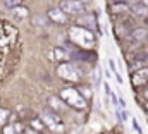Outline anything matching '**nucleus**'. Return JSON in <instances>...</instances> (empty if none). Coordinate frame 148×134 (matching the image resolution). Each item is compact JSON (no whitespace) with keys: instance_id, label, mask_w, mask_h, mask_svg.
Listing matches in <instances>:
<instances>
[{"instance_id":"24","label":"nucleus","mask_w":148,"mask_h":134,"mask_svg":"<svg viewBox=\"0 0 148 134\" xmlns=\"http://www.w3.org/2000/svg\"><path fill=\"white\" fill-rule=\"evenodd\" d=\"M138 3H141V5H145V7H147V9H148V0H140Z\"/></svg>"},{"instance_id":"17","label":"nucleus","mask_w":148,"mask_h":134,"mask_svg":"<svg viewBox=\"0 0 148 134\" xmlns=\"http://www.w3.org/2000/svg\"><path fill=\"white\" fill-rule=\"evenodd\" d=\"M31 126H33V129H35V133H41V131H43V129H45V126H43V124H41V120H40V119H33V120H31Z\"/></svg>"},{"instance_id":"10","label":"nucleus","mask_w":148,"mask_h":134,"mask_svg":"<svg viewBox=\"0 0 148 134\" xmlns=\"http://www.w3.org/2000/svg\"><path fill=\"white\" fill-rule=\"evenodd\" d=\"M48 57L50 60H60V62H66L71 59V52L66 50V46H55L53 50L48 52Z\"/></svg>"},{"instance_id":"9","label":"nucleus","mask_w":148,"mask_h":134,"mask_svg":"<svg viewBox=\"0 0 148 134\" xmlns=\"http://www.w3.org/2000/svg\"><path fill=\"white\" fill-rule=\"evenodd\" d=\"M47 103H48V110H52L53 113H66L69 110V107L60 100L59 96H50L47 100Z\"/></svg>"},{"instance_id":"20","label":"nucleus","mask_w":148,"mask_h":134,"mask_svg":"<svg viewBox=\"0 0 148 134\" xmlns=\"http://www.w3.org/2000/svg\"><path fill=\"white\" fill-rule=\"evenodd\" d=\"M133 127H134V131H136L138 134H143V131H141V127H140V124H138L136 119H133Z\"/></svg>"},{"instance_id":"6","label":"nucleus","mask_w":148,"mask_h":134,"mask_svg":"<svg viewBox=\"0 0 148 134\" xmlns=\"http://www.w3.org/2000/svg\"><path fill=\"white\" fill-rule=\"evenodd\" d=\"M147 36H148V28H134V29H131L129 33H127V41L131 43V45H143L145 43V40H147Z\"/></svg>"},{"instance_id":"8","label":"nucleus","mask_w":148,"mask_h":134,"mask_svg":"<svg viewBox=\"0 0 148 134\" xmlns=\"http://www.w3.org/2000/svg\"><path fill=\"white\" fill-rule=\"evenodd\" d=\"M47 19L52 21V23H55V24H66V23L69 21V17H67L59 7H52V9H48V12H47Z\"/></svg>"},{"instance_id":"19","label":"nucleus","mask_w":148,"mask_h":134,"mask_svg":"<svg viewBox=\"0 0 148 134\" xmlns=\"http://www.w3.org/2000/svg\"><path fill=\"white\" fill-rule=\"evenodd\" d=\"M12 12H14L16 16H17V14H21V16H28V9H24V7H21V9L16 7V9H12Z\"/></svg>"},{"instance_id":"3","label":"nucleus","mask_w":148,"mask_h":134,"mask_svg":"<svg viewBox=\"0 0 148 134\" xmlns=\"http://www.w3.org/2000/svg\"><path fill=\"white\" fill-rule=\"evenodd\" d=\"M38 119L41 120V124H43L45 127H48V129L53 131V133H62V131H64V122L60 120V117H59L57 113H53L52 110H48V108L43 110Z\"/></svg>"},{"instance_id":"18","label":"nucleus","mask_w":148,"mask_h":134,"mask_svg":"<svg viewBox=\"0 0 148 134\" xmlns=\"http://www.w3.org/2000/svg\"><path fill=\"white\" fill-rule=\"evenodd\" d=\"M2 134H17V131H16L14 126H5V127L2 129Z\"/></svg>"},{"instance_id":"12","label":"nucleus","mask_w":148,"mask_h":134,"mask_svg":"<svg viewBox=\"0 0 148 134\" xmlns=\"http://www.w3.org/2000/svg\"><path fill=\"white\" fill-rule=\"evenodd\" d=\"M77 24L88 31H97V19L95 17H84V19H77Z\"/></svg>"},{"instance_id":"2","label":"nucleus","mask_w":148,"mask_h":134,"mask_svg":"<svg viewBox=\"0 0 148 134\" xmlns=\"http://www.w3.org/2000/svg\"><path fill=\"white\" fill-rule=\"evenodd\" d=\"M59 98L64 101L67 107H73V108H76V110H83V108H86V105H88V101L84 100V98L77 93V90L73 88V86L62 88Z\"/></svg>"},{"instance_id":"22","label":"nucleus","mask_w":148,"mask_h":134,"mask_svg":"<svg viewBox=\"0 0 148 134\" xmlns=\"http://www.w3.org/2000/svg\"><path fill=\"white\" fill-rule=\"evenodd\" d=\"M140 107L143 108V112H145V113L148 115V100H145L143 103H140Z\"/></svg>"},{"instance_id":"1","label":"nucleus","mask_w":148,"mask_h":134,"mask_svg":"<svg viewBox=\"0 0 148 134\" xmlns=\"http://www.w3.org/2000/svg\"><path fill=\"white\" fill-rule=\"evenodd\" d=\"M69 38L79 46V50L81 48L83 50H88V48L95 46V43H97V36L91 33V31L81 28V26H73L69 29Z\"/></svg>"},{"instance_id":"5","label":"nucleus","mask_w":148,"mask_h":134,"mask_svg":"<svg viewBox=\"0 0 148 134\" xmlns=\"http://www.w3.org/2000/svg\"><path fill=\"white\" fill-rule=\"evenodd\" d=\"M57 74L66 81H79V77H81V74L76 69V66L69 64V62H64V64H60L57 67Z\"/></svg>"},{"instance_id":"23","label":"nucleus","mask_w":148,"mask_h":134,"mask_svg":"<svg viewBox=\"0 0 148 134\" xmlns=\"http://www.w3.org/2000/svg\"><path fill=\"white\" fill-rule=\"evenodd\" d=\"M114 76H115V79H117V83H119V84H122V77L119 76V72H115Z\"/></svg>"},{"instance_id":"15","label":"nucleus","mask_w":148,"mask_h":134,"mask_svg":"<svg viewBox=\"0 0 148 134\" xmlns=\"http://www.w3.org/2000/svg\"><path fill=\"white\" fill-rule=\"evenodd\" d=\"M2 5L5 9H16V7H21L23 5V0H2Z\"/></svg>"},{"instance_id":"27","label":"nucleus","mask_w":148,"mask_h":134,"mask_svg":"<svg viewBox=\"0 0 148 134\" xmlns=\"http://www.w3.org/2000/svg\"><path fill=\"white\" fill-rule=\"evenodd\" d=\"M145 43H148V36H147V40H145Z\"/></svg>"},{"instance_id":"4","label":"nucleus","mask_w":148,"mask_h":134,"mask_svg":"<svg viewBox=\"0 0 148 134\" xmlns=\"http://www.w3.org/2000/svg\"><path fill=\"white\" fill-rule=\"evenodd\" d=\"M59 9H60L67 17H69V16L77 17V16H83V14L86 12V5H84L83 0H62L60 5H59Z\"/></svg>"},{"instance_id":"14","label":"nucleus","mask_w":148,"mask_h":134,"mask_svg":"<svg viewBox=\"0 0 148 134\" xmlns=\"http://www.w3.org/2000/svg\"><path fill=\"white\" fill-rule=\"evenodd\" d=\"M48 23H50V21H48L47 17H43V16H36V17L31 19V24H33V26H38V28H47Z\"/></svg>"},{"instance_id":"26","label":"nucleus","mask_w":148,"mask_h":134,"mask_svg":"<svg viewBox=\"0 0 148 134\" xmlns=\"http://www.w3.org/2000/svg\"><path fill=\"white\" fill-rule=\"evenodd\" d=\"M145 23H147V24H148V17H145Z\"/></svg>"},{"instance_id":"25","label":"nucleus","mask_w":148,"mask_h":134,"mask_svg":"<svg viewBox=\"0 0 148 134\" xmlns=\"http://www.w3.org/2000/svg\"><path fill=\"white\" fill-rule=\"evenodd\" d=\"M143 96L148 100V88H145V90H143Z\"/></svg>"},{"instance_id":"7","label":"nucleus","mask_w":148,"mask_h":134,"mask_svg":"<svg viewBox=\"0 0 148 134\" xmlns=\"http://www.w3.org/2000/svg\"><path fill=\"white\" fill-rule=\"evenodd\" d=\"M131 84H133V88L148 86V67H141V69L131 72Z\"/></svg>"},{"instance_id":"16","label":"nucleus","mask_w":148,"mask_h":134,"mask_svg":"<svg viewBox=\"0 0 148 134\" xmlns=\"http://www.w3.org/2000/svg\"><path fill=\"white\" fill-rule=\"evenodd\" d=\"M9 119H10V112L5 108H0V126H7Z\"/></svg>"},{"instance_id":"21","label":"nucleus","mask_w":148,"mask_h":134,"mask_svg":"<svg viewBox=\"0 0 148 134\" xmlns=\"http://www.w3.org/2000/svg\"><path fill=\"white\" fill-rule=\"evenodd\" d=\"M109 67H110V74H115V72H117V67H115V62H114L112 59H109Z\"/></svg>"},{"instance_id":"11","label":"nucleus","mask_w":148,"mask_h":134,"mask_svg":"<svg viewBox=\"0 0 148 134\" xmlns=\"http://www.w3.org/2000/svg\"><path fill=\"white\" fill-rule=\"evenodd\" d=\"M127 12H131L134 17H148V9L141 3H127Z\"/></svg>"},{"instance_id":"13","label":"nucleus","mask_w":148,"mask_h":134,"mask_svg":"<svg viewBox=\"0 0 148 134\" xmlns=\"http://www.w3.org/2000/svg\"><path fill=\"white\" fill-rule=\"evenodd\" d=\"M76 90H77V93H79V95H81V96H83L86 101L91 100V96H93V91H91V88H90V86H86V84H79Z\"/></svg>"}]
</instances>
